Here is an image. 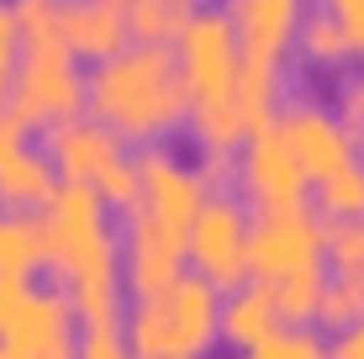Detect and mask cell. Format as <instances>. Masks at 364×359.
I'll return each instance as SVG.
<instances>
[{
    "label": "cell",
    "instance_id": "cb8c5ba5",
    "mask_svg": "<svg viewBox=\"0 0 364 359\" xmlns=\"http://www.w3.org/2000/svg\"><path fill=\"white\" fill-rule=\"evenodd\" d=\"M90 185H95V195H100L106 206H122V212H132V206H137V164H132V154L111 159V164L100 169Z\"/></svg>",
    "mask_w": 364,
    "mask_h": 359
},
{
    "label": "cell",
    "instance_id": "e0dca14e",
    "mask_svg": "<svg viewBox=\"0 0 364 359\" xmlns=\"http://www.w3.org/2000/svg\"><path fill=\"white\" fill-rule=\"evenodd\" d=\"M53 191H58V169L37 143L16 138L11 148H0V206H6V212L48 206Z\"/></svg>",
    "mask_w": 364,
    "mask_h": 359
},
{
    "label": "cell",
    "instance_id": "8992f818",
    "mask_svg": "<svg viewBox=\"0 0 364 359\" xmlns=\"http://www.w3.org/2000/svg\"><path fill=\"white\" fill-rule=\"evenodd\" d=\"M328 259V222L311 206L301 212H259L248 222V275L280 286L296 275H317Z\"/></svg>",
    "mask_w": 364,
    "mask_h": 359
},
{
    "label": "cell",
    "instance_id": "8fae6325",
    "mask_svg": "<svg viewBox=\"0 0 364 359\" xmlns=\"http://www.w3.org/2000/svg\"><path fill=\"white\" fill-rule=\"evenodd\" d=\"M237 185H243L237 201L259 206V212H301V206H306V191H311L274 122L254 127L237 143Z\"/></svg>",
    "mask_w": 364,
    "mask_h": 359
},
{
    "label": "cell",
    "instance_id": "9a60e30c",
    "mask_svg": "<svg viewBox=\"0 0 364 359\" xmlns=\"http://www.w3.org/2000/svg\"><path fill=\"white\" fill-rule=\"evenodd\" d=\"M58 37L69 43L74 58H111L132 43L127 32V6L117 0H58Z\"/></svg>",
    "mask_w": 364,
    "mask_h": 359
},
{
    "label": "cell",
    "instance_id": "83f0119b",
    "mask_svg": "<svg viewBox=\"0 0 364 359\" xmlns=\"http://www.w3.org/2000/svg\"><path fill=\"white\" fill-rule=\"evenodd\" d=\"M333 111H338V122H343V127L364 143V80H343V90H338Z\"/></svg>",
    "mask_w": 364,
    "mask_h": 359
},
{
    "label": "cell",
    "instance_id": "7a4b0ae2",
    "mask_svg": "<svg viewBox=\"0 0 364 359\" xmlns=\"http://www.w3.org/2000/svg\"><path fill=\"white\" fill-rule=\"evenodd\" d=\"M85 111L122 143H164L185 122V80L164 43H127L85 74Z\"/></svg>",
    "mask_w": 364,
    "mask_h": 359
},
{
    "label": "cell",
    "instance_id": "3957f363",
    "mask_svg": "<svg viewBox=\"0 0 364 359\" xmlns=\"http://www.w3.org/2000/svg\"><path fill=\"white\" fill-rule=\"evenodd\" d=\"M174 64L185 80V122L196 132L200 154H237L248 138L243 111H237V64L243 48L222 6H196L185 27L174 32Z\"/></svg>",
    "mask_w": 364,
    "mask_h": 359
},
{
    "label": "cell",
    "instance_id": "2e32d148",
    "mask_svg": "<svg viewBox=\"0 0 364 359\" xmlns=\"http://www.w3.org/2000/svg\"><path fill=\"white\" fill-rule=\"evenodd\" d=\"M280 306H274V291L264 280L248 275L243 286L222 291V312H217V343H232V349H259L269 333H280Z\"/></svg>",
    "mask_w": 364,
    "mask_h": 359
},
{
    "label": "cell",
    "instance_id": "484cf974",
    "mask_svg": "<svg viewBox=\"0 0 364 359\" xmlns=\"http://www.w3.org/2000/svg\"><path fill=\"white\" fill-rule=\"evenodd\" d=\"M328 259L338 269L364 275V217L354 222H328Z\"/></svg>",
    "mask_w": 364,
    "mask_h": 359
},
{
    "label": "cell",
    "instance_id": "603a6c76",
    "mask_svg": "<svg viewBox=\"0 0 364 359\" xmlns=\"http://www.w3.org/2000/svg\"><path fill=\"white\" fill-rule=\"evenodd\" d=\"M243 359H328V338L317 328H291L285 323L280 333H269L259 349H248Z\"/></svg>",
    "mask_w": 364,
    "mask_h": 359
},
{
    "label": "cell",
    "instance_id": "9c48e42d",
    "mask_svg": "<svg viewBox=\"0 0 364 359\" xmlns=\"http://www.w3.org/2000/svg\"><path fill=\"white\" fill-rule=\"evenodd\" d=\"M132 164H137V206L132 212H148L154 222H164L174 232H191L196 212L211 195L200 169L185 154H174L169 143H137Z\"/></svg>",
    "mask_w": 364,
    "mask_h": 359
},
{
    "label": "cell",
    "instance_id": "4fadbf2b",
    "mask_svg": "<svg viewBox=\"0 0 364 359\" xmlns=\"http://www.w3.org/2000/svg\"><path fill=\"white\" fill-rule=\"evenodd\" d=\"M228 21L237 32V48L248 58H269L285 64L296 48V27L306 16V0H228Z\"/></svg>",
    "mask_w": 364,
    "mask_h": 359
},
{
    "label": "cell",
    "instance_id": "5b68a950",
    "mask_svg": "<svg viewBox=\"0 0 364 359\" xmlns=\"http://www.w3.org/2000/svg\"><path fill=\"white\" fill-rule=\"evenodd\" d=\"M6 106L16 117V127H53L64 117L85 111V74L80 58L69 53V43L58 32L21 37V58L6 80Z\"/></svg>",
    "mask_w": 364,
    "mask_h": 359
},
{
    "label": "cell",
    "instance_id": "30bf717a",
    "mask_svg": "<svg viewBox=\"0 0 364 359\" xmlns=\"http://www.w3.org/2000/svg\"><path fill=\"white\" fill-rule=\"evenodd\" d=\"M74 306L64 286H37L27 280V291L16 296V306L0 323V354L6 359H69L74 349Z\"/></svg>",
    "mask_w": 364,
    "mask_h": 359
},
{
    "label": "cell",
    "instance_id": "52a82bcc",
    "mask_svg": "<svg viewBox=\"0 0 364 359\" xmlns=\"http://www.w3.org/2000/svg\"><path fill=\"white\" fill-rule=\"evenodd\" d=\"M185 269L211 280L217 291H232L248 280V206L237 191H211L185 232Z\"/></svg>",
    "mask_w": 364,
    "mask_h": 359
},
{
    "label": "cell",
    "instance_id": "277c9868",
    "mask_svg": "<svg viewBox=\"0 0 364 359\" xmlns=\"http://www.w3.org/2000/svg\"><path fill=\"white\" fill-rule=\"evenodd\" d=\"M217 312L222 291L185 269L164 291L137 296L132 312L122 317V338L137 359H200L217 343Z\"/></svg>",
    "mask_w": 364,
    "mask_h": 359
},
{
    "label": "cell",
    "instance_id": "5bb4252c",
    "mask_svg": "<svg viewBox=\"0 0 364 359\" xmlns=\"http://www.w3.org/2000/svg\"><path fill=\"white\" fill-rule=\"evenodd\" d=\"M48 159H53L58 180H85L90 185L100 169L111 164V159H122L127 148H122V138L106 127V122H95L90 111H80V117H64L48 127Z\"/></svg>",
    "mask_w": 364,
    "mask_h": 359
},
{
    "label": "cell",
    "instance_id": "4316f807",
    "mask_svg": "<svg viewBox=\"0 0 364 359\" xmlns=\"http://www.w3.org/2000/svg\"><path fill=\"white\" fill-rule=\"evenodd\" d=\"M322 16L338 21V32L348 37V48H354V58H364V0H322Z\"/></svg>",
    "mask_w": 364,
    "mask_h": 359
},
{
    "label": "cell",
    "instance_id": "1f68e13d",
    "mask_svg": "<svg viewBox=\"0 0 364 359\" xmlns=\"http://www.w3.org/2000/svg\"><path fill=\"white\" fill-rule=\"evenodd\" d=\"M117 6H132V0H117Z\"/></svg>",
    "mask_w": 364,
    "mask_h": 359
},
{
    "label": "cell",
    "instance_id": "f1b7e54d",
    "mask_svg": "<svg viewBox=\"0 0 364 359\" xmlns=\"http://www.w3.org/2000/svg\"><path fill=\"white\" fill-rule=\"evenodd\" d=\"M16 58H21V27H16V11H11V0H0V85L11 80Z\"/></svg>",
    "mask_w": 364,
    "mask_h": 359
},
{
    "label": "cell",
    "instance_id": "ac0fdd59",
    "mask_svg": "<svg viewBox=\"0 0 364 359\" xmlns=\"http://www.w3.org/2000/svg\"><path fill=\"white\" fill-rule=\"evenodd\" d=\"M48 259L43 222L32 212H6L0 206V275H32Z\"/></svg>",
    "mask_w": 364,
    "mask_h": 359
},
{
    "label": "cell",
    "instance_id": "ba28073f",
    "mask_svg": "<svg viewBox=\"0 0 364 359\" xmlns=\"http://www.w3.org/2000/svg\"><path fill=\"white\" fill-rule=\"evenodd\" d=\"M274 127H280L291 159L301 164L306 185L328 180L333 169H343V164L359 159V138L338 122L333 101H317V95H285L280 111H274Z\"/></svg>",
    "mask_w": 364,
    "mask_h": 359
},
{
    "label": "cell",
    "instance_id": "ffe728a7",
    "mask_svg": "<svg viewBox=\"0 0 364 359\" xmlns=\"http://www.w3.org/2000/svg\"><path fill=\"white\" fill-rule=\"evenodd\" d=\"M296 53L306 58L311 69H343L348 58H354V48H348V37L338 32L333 16H322V11H306L296 27Z\"/></svg>",
    "mask_w": 364,
    "mask_h": 359
},
{
    "label": "cell",
    "instance_id": "d6986e66",
    "mask_svg": "<svg viewBox=\"0 0 364 359\" xmlns=\"http://www.w3.org/2000/svg\"><path fill=\"white\" fill-rule=\"evenodd\" d=\"M359 317H364V275H354V269H333V275L322 280L317 317H311V323H322L328 333H343V328H354Z\"/></svg>",
    "mask_w": 364,
    "mask_h": 359
},
{
    "label": "cell",
    "instance_id": "4dcf8cb0",
    "mask_svg": "<svg viewBox=\"0 0 364 359\" xmlns=\"http://www.w3.org/2000/svg\"><path fill=\"white\" fill-rule=\"evenodd\" d=\"M21 138V127H16V117H11V106H6V85H0V148H11Z\"/></svg>",
    "mask_w": 364,
    "mask_h": 359
},
{
    "label": "cell",
    "instance_id": "7c38bea8",
    "mask_svg": "<svg viewBox=\"0 0 364 359\" xmlns=\"http://www.w3.org/2000/svg\"><path fill=\"white\" fill-rule=\"evenodd\" d=\"M174 275H185V232L154 222L148 212H127L122 286H132V296H154V291H164Z\"/></svg>",
    "mask_w": 364,
    "mask_h": 359
},
{
    "label": "cell",
    "instance_id": "6da1fadb",
    "mask_svg": "<svg viewBox=\"0 0 364 359\" xmlns=\"http://www.w3.org/2000/svg\"><path fill=\"white\" fill-rule=\"evenodd\" d=\"M37 222H43L48 264H58L74 317L80 323H122V238L95 185L58 180Z\"/></svg>",
    "mask_w": 364,
    "mask_h": 359
},
{
    "label": "cell",
    "instance_id": "7402d4cb",
    "mask_svg": "<svg viewBox=\"0 0 364 359\" xmlns=\"http://www.w3.org/2000/svg\"><path fill=\"white\" fill-rule=\"evenodd\" d=\"M317 206H322V222L364 217V154L354 159V164L333 169L328 180H317Z\"/></svg>",
    "mask_w": 364,
    "mask_h": 359
},
{
    "label": "cell",
    "instance_id": "d4e9b609",
    "mask_svg": "<svg viewBox=\"0 0 364 359\" xmlns=\"http://www.w3.org/2000/svg\"><path fill=\"white\" fill-rule=\"evenodd\" d=\"M74 359H137L122 338V323H85L74 333Z\"/></svg>",
    "mask_w": 364,
    "mask_h": 359
},
{
    "label": "cell",
    "instance_id": "44dd1931",
    "mask_svg": "<svg viewBox=\"0 0 364 359\" xmlns=\"http://www.w3.org/2000/svg\"><path fill=\"white\" fill-rule=\"evenodd\" d=\"M191 11H196V0H132L127 32H132V43H164L169 48Z\"/></svg>",
    "mask_w": 364,
    "mask_h": 359
},
{
    "label": "cell",
    "instance_id": "f546056e",
    "mask_svg": "<svg viewBox=\"0 0 364 359\" xmlns=\"http://www.w3.org/2000/svg\"><path fill=\"white\" fill-rule=\"evenodd\" d=\"M328 359H364V317H359L354 328L333 333V343H328Z\"/></svg>",
    "mask_w": 364,
    "mask_h": 359
}]
</instances>
